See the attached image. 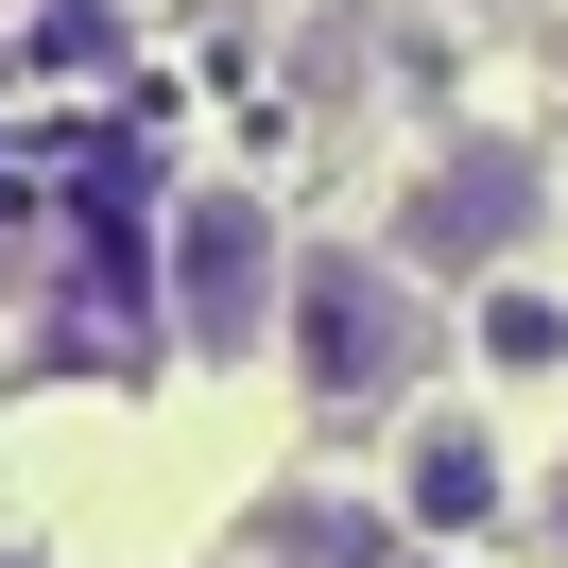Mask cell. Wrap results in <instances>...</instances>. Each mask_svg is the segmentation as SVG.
<instances>
[{
	"label": "cell",
	"mask_w": 568,
	"mask_h": 568,
	"mask_svg": "<svg viewBox=\"0 0 568 568\" xmlns=\"http://www.w3.org/2000/svg\"><path fill=\"white\" fill-rule=\"evenodd\" d=\"M483 362H499V379H551V362H568V311H551L534 276H499V293H483Z\"/></svg>",
	"instance_id": "5b68a950"
},
{
	"label": "cell",
	"mask_w": 568,
	"mask_h": 568,
	"mask_svg": "<svg viewBox=\"0 0 568 568\" xmlns=\"http://www.w3.org/2000/svg\"><path fill=\"white\" fill-rule=\"evenodd\" d=\"M276 345H293V396L379 414V396L430 362V293H414V258H396V242H293V311H276Z\"/></svg>",
	"instance_id": "6da1fadb"
},
{
	"label": "cell",
	"mask_w": 568,
	"mask_h": 568,
	"mask_svg": "<svg viewBox=\"0 0 568 568\" xmlns=\"http://www.w3.org/2000/svg\"><path fill=\"white\" fill-rule=\"evenodd\" d=\"M534 517H551V551H568V448H551V483H534Z\"/></svg>",
	"instance_id": "52a82bcc"
},
{
	"label": "cell",
	"mask_w": 568,
	"mask_h": 568,
	"mask_svg": "<svg viewBox=\"0 0 568 568\" xmlns=\"http://www.w3.org/2000/svg\"><path fill=\"white\" fill-rule=\"evenodd\" d=\"M258 551H276V568H362L379 534H362L345 499H276V517H258Z\"/></svg>",
	"instance_id": "8992f818"
},
{
	"label": "cell",
	"mask_w": 568,
	"mask_h": 568,
	"mask_svg": "<svg viewBox=\"0 0 568 568\" xmlns=\"http://www.w3.org/2000/svg\"><path fill=\"white\" fill-rule=\"evenodd\" d=\"M276 311H293V224L258 207V190L207 173V190L173 207V345H190V362H258Z\"/></svg>",
	"instance_id": "7a4b0ae2"
},
{
	"label": "cell",
	"mask_w": 568,
	"mask_h": 568,
	"mask_svg": "<svg viewBox=\"0 0 568 568\" xmlns=\"http://www.w3.org/2000/svg\"><path fill=\"white\" fill-rule=\"evenodd\" d=\"M396 517H414V534H483V517H499V448H483L465 414H430L414 448H396Z\"/></svg>",
	"instance_id": "277c9868"
},
{
	"label": "cell",
	"mask_w": 568,
	"mask_h": 568,
	"mask_svg": "<svg viewBox=\"0 0 568 568\" xmlns=\"http://www.w3.org/2000/svg\"><path fill=\"white\" fill-rule=\"evenodd\" d=\"M534 224V155L517 139H448V173H414V207H396V258L414 276H465V258H499Z\"/></svg>",
	"instance_id": "3957f363"
},
{
	"label": "cell",
	"mask_w": 568,
	"mask_h": 568,
	"mask_svg": "<svg viewBox=\"0 0 568 568\" xmlns=\"http://www.w3.org/2000/svg\"><path fill=\"white\" fill-rule=\"evenodd\" d=\"M0 568H52V551H0Z\"/></svg>",
	"instance_id": "ba28073f"
}]
</instances>
